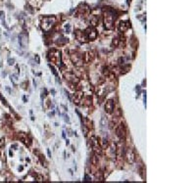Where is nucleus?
<instances>
[{"label":"nucleus","mask_w":196,"mask_h":183,"mask_svg":"<svg viewBox=\"0 0 196 183\" xmlns=\"http://www.w3.org/2000/svg\"><path fill=\"white\" fill-rule=\"evenodd\" d=\"M75 35L76 37V39L78 40V41L82 42V43H85V42L88 41V38L87 36V34H85L84 32H82V30H76L75 32Z\"/></svg>","instance_id":"6"},{"label":"nucleus","mask_w":196,"mask_h":183,"mask_svg":"<svg viewBox=\"0 0 196 183\" xmlns=\"http://www.w3.org/2000/svg\"><path fill=\"white\" fill-rule=\"evenodd\" d=\"M98 17L96 16H94V17H92L91 19H90V26H91L92 28H94V27H96V26L98 25Z\"/></svg>","instance_id":"14"},{"label":"nucleus","mask_w":196,"mask_h":183,"mask_svg":"<svg viewBox=\"0 0 196 183\" xmlns=\"http://www.w3.org/2000/svg\"><path fill=\"white\" fill-rule=\"evenodd\" d=\"M66 79L68 80V81H70L72 83H78V78L76 77L75 75H73V73H68L66 75Z\"/></svg>","instance_id":"11"},{"label":"nucleus","mask_w":196,"mask_h":183,"mask_svg":"<svg viewBox=\"0 0 196 183\" xmlns=\"http://www.w3.org/2000/svg\"><path fill=\"white\" fill-rule=\"evenodd\" d=\"M4 145H5V138L2 137V138H0V150L3 148Z\"/></svg>","instance_id":"18"},{"label":"nucleus","mask_w":196,"mask_h":183,"mask_svg":"<svg viewBox=\"0 0 196 183\" xmlns=\"http://www.w3.org/2000/svg\"><path fill=\"white\" fill-rule=\"evenodd\" d=\"M125 60H126L125 58H120L119 59V64H120V65H124V64H125Z\"/></svg>","instance_id":"21"},{"label":"nucleus","mask_w":196,"mask_h":183,"mask_svg":"<svg viewBox=\"0 0 196 183\" xmlns=\"http://www.w3.org/2000/svg\"><path fill=\"white\" fill-rule=\"evenodd\" d=\"M70 28H71L70 25H67V26H66V30H67V32H70Z\"/></svg>","instance_id":"22"},{"label":"nucleus","mask_w":196,"mask_h":183,"mask_svg":"<svg viewBox=\"0 0 196 183\" xmlns=\"http://www.w3.org/2000/svg\"><path fill=\"white\" fill-rule=\"evenodd\" d=\"M102 141H103V145H102V147H103V148L107 147V144H108V142H107V139L106 138H103V139H102Z\"/></svg>","instance_id":"19"},{"label":"nucleus","mask_w":196,"mask_h":183,"mask_svg":"<svg viewBox=\"0 0 196 183\" xmlns=\"http://www.w3.org/2000/svg\"><path fill=\"white\" fill-rule=\"evenodd\" d=\"M130 28V21H122V22H120V24H119V30H120L121 32H126V30H128Z\"/></svg>","instance_id":"9"},{"label":"nucleus","mask_w":196,"mask_h":183,"mask_svg":"<svg viewBox=\"0 0 196 183\" xmlns=\"http://www.w3.org/2000/svg\"><path fill=\"white\" fill-rule=\"evenodd\" d=\"M84 32H85V34H87L88 40H95V39H96L97 32H96V30H95L94 28H92V27L88 28L85 30Z\"/></svg>","instance_id":"5"},{"label":"nucleus","mask_w":196,"mask_h":183,"mask_svg":"<svg viewBox=\"0 0 196 183\" xmlns=\"http://www.w3.org/2000/svg\"><path fill=\"white\" fill-rule=\"evenodd\" d=\"M84 179H85V181H89V180H90V178H89V176H88L87 174H85V176H84Z\"/></svg>","instance_id":"25"},{"label":"nucleus","mask_w":196,"mask_h":183,"mask_svg":"<svg viewBox=\"0 0 196 183\" xmlns=\"http://www.w3.org/2000/svg\"><path fill=\"white\" fill-rule=\"evenodd\" d=\"M65 120L66 122H69V116H65Z\"/></svg>","instance_id":"27"},{"label":"nucleus","mask_w":196,"mask_h":183,"mask_svg":"<svg viewBox=\"0 0 196 183\" xmlns=\"http://www.w3.org/2000/svg\"><path fill=\"white\" fill-rule=\"evenodd\" d=\"M115 111V102L113 100H108L105 104V112L107 114H112Z\"/></svg>","instance_id":"8"},{"label":"nucleus","mask_w":196,"mask_h":183,"mask_svg":"<svg viewBox=\"0 0 196 183\" xmlns=\"http://www.w3.org/2000/svg\"><path fill=\"white\" fill-rule=\"evenodd\" d=\"M126 161H128V163H130V165L134 163H135V160H136V155H135L134 151H133L132 149L128 148V150H126Z\"/></svg>","instance_id":"4"},{"label":"nucleus","mask_w":196,"mask_h":183,"mask_svg":"<svg viewBox=\"0 0 196 183\" xmlns=\"http://www.w3.org/2000/svg\"><path fill=\"white\" fill-rule=\"evenodd\" d=\"M91 163H92V165H94V166H96L97 163H98V157L96 155H94V156L92 157Z\"/></svg>","instance_id":"17"},{"label":"nucleus","mask_w":196,"mask_h":183,"mask_svg":"<svg viewBox=\"0 0 196 183\" xmlns=\"http://www.w3.org/2000/svg\"><path fill=\"white\" fill-rule=\"evenodd\" d=\"M56 21L55 17H44L41 20V28L44 30H48L51 28V27L53 26V24Z\"/></svg>","instance_id":"2"},{"label":"nucleus","mask_w":196,"mask_h":183,"mask_svg":"<svg viewBox=\"0 0 196 183\" xmlns=\"http://www.w3.org/2000/svg\"><path fill=\"white\" fill-rule=\"evenodd\" d=\"M114 21H115L114 11L111 9V10H108V12L105 14V18H104L105 28H107V30H112L114 27Z\"/></svg>","instance_id":"1"},{"label":"nucleus","mask_w":196,"mask_h":183,"mask_svg":"<svg viewBox=\"0 0 196 183\" xmlns=\"http://www.w3.org/2000/svg\"><path fill=\"white\" fill-rule=\"evenodd\" d=\"M94 52H93V51H91V52H88V53L87 54V55H85V56H87V62H90V61H92L93 60V59H94L95 58V55H94Z\"/></svg>","instance_id":"15"},{"label":"nucleus","mask_w":196,"mask_h":183,"mask_svg":"<svg viewBox=\"0 0 196 183\" xmlns=\"http://www.w3.org/2000/svg\"><path fill=\"white\" fill-rule=\"evenodd\" d=\"M48 58L51 62H54L56 64H60V60H61V55L60 52L58 50H51V51L48 53Z\"/></svg>","instance_id":"3"},{"label":"nucleus","mask_w":196,"mask_h":183,"mask_svg":"<svg viewBox=\"0 0 196 183\" xmlns=\"http://www.w3.org/2000/svg\"><path fill=\"white\" fill-rule=\"evenodd\" d=\"M0 99L2 100V101H3V104H5V105H7V103H6V100L3 98V97L1 96V94H0Z\"/></svg>","instance_id":"23"},{"label":"nucleus","mask_w":196,"mask_h":183,"mask_svg":"<svg viewBox=\"0 0 196 183\" xmlns=\"http://www.w3.org/2000/svg\"><path fill=\"white\" fill-rule=\"evenodd\" d=\"M109 153L111 154L112 157H114L115 155H116V153H117V145L114 143H112L111 145H110V147H109Z\"/></svg>","instance_id":"12"},{"label":"nucleus","mask_w":196,"mask_h":183,"mask_svg":"<svg viewBox=\"0 0 196 183\" xmlns=\"http://www.w3.org/2000/svg\"><path fill=\"white\" fill-rule=\"evenodd\" d=\"M72 60H73L74 64H75L76 66L80 67L82 65V56L78 55V54H74V55H72Z\"/></svg>","instance_id":"10"},{"label":"nucleus","mask_w":196,"mask_h":183,"mask_svg":"<svg viewBox=\"0 0 196 183\" xmlns=\"http://www.w3.org/2000/svg\"><path fill=\"white\" fill-rule=\"evenodd\" d=\"M120 42H121V39L119 38V37H116V38L113 39V44H114V46H116V47H118L119 45H120Z\"/></svg>","instance_id":"16"},{"label":"nucleus","mask_w":196,"mask_h":183,"mask_svg":"<svg viewBox=\"0 0 196 183\" xmlns=\"http://www.w3.org/2000/svg\"><path fill=\"white\" fill-rule=\"evenodd\" d=\"M14 64V60H11V59H9V65H13Z\"/></svg>","instance_id":"26"},{"label":"nucleus","mask_w":196,"mask_h":183,"mask_svg":"<svg viewBox=\"0 0 196 183\" xmlns=\"http://www.w3.org/2000/svg\"><path fill=\"white\" fill-rule=\"evenodd\" d=\"M49 67H50V68H51V70H52V72H53L54 75H56V77H58V73H56V70H55V69H54V67H52L51 65H49Z\"/></svg>","instance_id":"20"},{"label":"nucleus","mask_w":196,"mask_h":183,"mask_svg":"<svg viewBox=\"0 0 196 183\" xmlns=\"http://www.w3.org/2000/svg\"><path fill=\"white\" fill-rule=\"evenodd\" d=\"M34 59L36 60L37 64H39V57H38V55H35V56H34Z\"/></svg>","instance_id":"24"},{"label":"nucleus","mask_w":196,"mask_h":183,"mask_svg":"<svg viewBox=\"0 0 196 183\" xmlns=\"http://www.w3.org/2000/svg\"><path fill=\"white\" fill-rule=\"evenodd\" d=\"M116 134L120 139L125 138V136H126V127H125V125H124L123 123H121V124L118 125V127H117V129H116Z\"/></svg>","instance_id":"7"},{"label":"nucleus","mask_w":196,"mask_h":183,"mask_svg":"<svg viewBox=\"0 0 196 183\" xmlns=\"http://www.w3.org/2000/svg\"><path fill=\"white\" fill-rule=\"evenodd\" d=\"M107 123H108V122H107V118L105 116H103L101 118V120H100V127H101L102 129L106 128L107 127Z\"/></svg>","instance_id":"13"}]
</instances>
